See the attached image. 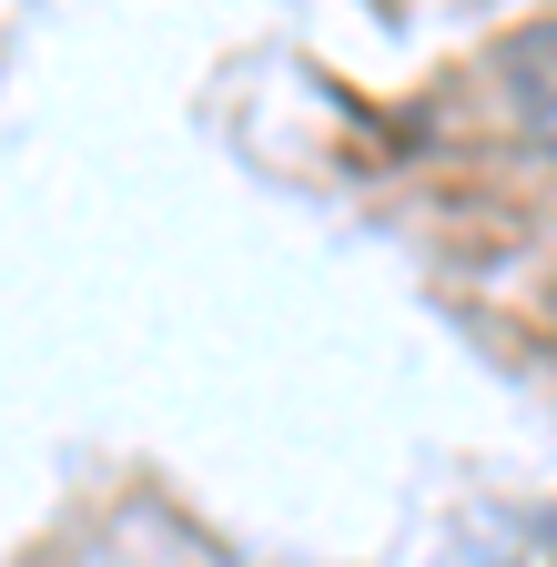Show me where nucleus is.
<instances>
[{
    "mask_svg": "<svg viewBox=\"0 0 557 567\" xmlns=\"http://www.w3.org/2000/svg\"><path fill=\"white\" fill-rule=\"evenodd\" d=\"M497 92H507L517 132L557 163V21H527V31L497 41Z\"/></svg>",
    "mask_w": 557,
    "mask_h": 567,
    "instance_id": "1",
    "label": "nucleus"
},
{
    "mask_svg": "<svg viewBox=\"0 0 557 567\" xmlns=\"http://www.w3.org/2000/svg\"><path fill=\"white\" fill-rule=\"evenodd\" d=\"M436 567H557V507H486L446 537Z\"/></svg>",
    "mask_w": 557,
    "mask_h": 567,
    "instance_id": "2",
    "label": "nucleus"
}]
</instances>
